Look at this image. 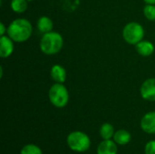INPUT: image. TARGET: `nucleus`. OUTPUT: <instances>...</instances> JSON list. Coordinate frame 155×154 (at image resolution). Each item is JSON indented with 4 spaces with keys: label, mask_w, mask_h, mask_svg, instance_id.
Listing matches in <instances>:
<instances>
[{
    "label": "nucleus",
    "mask_w": 155,
    "mask_h": 154,
    "mask_svg": "<svg viewBox=\"0 0 155 154\" xmlns=\"http://www.w3.org/2000/svg\"><path fill=\"white\" fill-rule=\"evenodd\" d=\"M50 76L54 83L64 84L67 77V72L63 65L55 64L50 69Z\"/></svg>",
    "instance_id": "9d476101"
},
{
    "label": "nucleus",
    "mask_w": 155,
    "mask_h": 154,
    "mask_svg": "<svg viewBox=\"0 0 155 154\" xmlns=\"http://www.w3.org/2000/svg\"><path fill=\"white\" fill-rule=\"evenodd\" d=\"M33 34V25L26 18H15L7 25L6 34L15 43H25Z\"/></svg>",
    "instance_id": "f257e3e1"
},
{
    "label": "nucleus",
    "mask_w": 155,
    "mask_h": 154,
    "mask_svg": "<svg viewBox=\"0 0 155 154\" xmlns=\"http://www.w3.org/2000/svg\"><path fill=\"white\" fill-rule=\"evenodd\" d=\"M143 15L149 21H155V5L145 4L143 7Z\"/></svg>",
    "instance_id": "f3484780"
},
{
    "label": "nucleus",
    "mask_w": 155,
    "mask_h": 154,
    "mask_svg": "<svg viewBox=\"0 0 155 154\" xmlns=\"http://www.w3.org/2000/svg\"><path fill=\"white\" fill-rule=\"evenodd\" d=\"M140 126L145 133L155 134V111L148 112L142 117Z\"/></svg>",
    "instance_id": "0eeeda50"
},
{
    "label": "nucleus",
    "mask_w": 155,
    "mask_h": 154,
    "mask_svg": "<svg viewBox=\"0 0 155 154\" xmlns=\"http://www.w3.org/2000/svg\"><path fill=\"white\" fill-rule=\"evenodd\" d=\"M144 154H155V140H151L145 144Z\"/></svg>",
    "instance_id": "a211bd4d"
},
{
    "label": "nucleus",
    "mask_w": 155,
    "mask_h": 154,
    "mask_svg": "<svg viewBox=\"0 0 155 154\" xmlns=\"http://www.w3.org/2000/svg\"><path fill=\"white\" fill-rule=\"evenodd\" d=\"M145 34V30L143 26L138 22H129L127 23L123 29L122 35L124 40L132 45H136L141 42Z\"/></svg>",
    "instance_id": "39448f33"
},
{
    "label": "nucleus",
    "mask_w": 155,
    "mask_h": 154,
    "mask_svg": "<svg viewBox=\"0 0 155 154\" xmlns=\"http://www.w3.org/2000/svg\"><path fill=\"white\" fill-rule=\"evenodd\" d=\"M15 50V42L7 35L0 36V57L5 59L10 57Z\"/></svg>",
    "instance_id": "6e6552de"
},
{
    "label": "nucleus",
    "mask_w": 155,
    "mask_h": 154,
    "mask_svg": "<svg viewBox=\"0 0 155 154\" xmlns=\"http://www.w3.org/2000/svg\"><path fill=\"white\" fill-rule=\"evenodd\" d=\"M97 154H117L118 153V145L116 143L112 140H103L97 146Z\"/></svg>",
    "instance_id": "1a4fd4ad"
},
{
    "label": "nucleus",
    "mask_w": 155,
    "mask_h": 154,
    "mask_svg": "<svg viewBox=\"0 0 155 154\" xmlns=\"http://www.w3.org/2000/svg\"><path fill=\"white\" fill-rule=\"evenodd\" d=\"M28 3L27 0H11L10 8L15 14H23L27 10Z\"/></svg>",
    "instance_id": "2eb2a0df"
},
{
    "label": "nucleus",
    "mask_w": 155,
    "mask_h": 154,
    "mask_svg": "<svg viewBox=\"0 0 155 154\" xmlns=\"http://www.w3.org/2000/svg\"><path fill=\"white\" fill-rule=\"evenodd\" d=\"M113 140L116 143L117 145L124 146L130 143L132 140V134L125 129H119L115 131Z\"/></svg>",
    "instance_id": "ddd939ff"
},
{
    "label": "nucleus",
    "mask_w": 155,
    "mask_h": 154,
    "mask_svg": "<svg viewBox=\"0 0 155 154\" xmlns=\"http://www.w3.org/2000/svg\"><path fill=\"white\" fill-rule=\"evenodd\" d=\"M39 47L41 52L46 55L57 54L64 47V37L55 31L44 34L40 39Z\"/></svg>",
    "instance_id": "f03ea898"
},
{
    "label": "nucleus",
    "mask_w": 155,
    "mask_h": 154,
    "mask_svg": "<svg viewBox=\"0 0 155 154\" xmlns=\"http://www.w3.org/2000/svg\"><path fill=\"white\" fill-rule=\"evenodd\" d=\"M3 74H4V69H3V65L0 66V78H3Z\"/></svg>",
    "instance_id": "412c9836"
},
{
    "label": "nucleus",
    "mask_w": 155,
    "mask_h": 154,
    "mask_svg": "<svg viewBox=\"0 0 155 154\" xmlns=\"http://www.w3.org/2000/svg\"><path fill=\"white\" fill-rule=\"evenodd\" d=\"M135 46V49H136V52L142 55V56H144V57H148L150 55H152L153 53H154L155 47L154 44L149 41V40H144L143 39L141 42H139Z\"/></svg>",
    "instance_id": "9b49d317"
},
{
    "label": "nucleus",
    "mask_w": 155,
    "mask_h": 154,
    "mask_svg": "<svg viewBox=\"0 0 155 154\" xmlns=\"http://www.w3.org/2000/svg\"><path fill=\"white\" fill-rule=\"evenodd\" d=\"M48 99L53 106L58 109L64 108L70 99L69 92L64 84L54 83L48 91Z\"/></svg>",
    "instance_id": "20e7f679"
},
{
    "label": "nucleus",
    "mask_w": 155,
    "mask_h": 154,
    "mask_svg": "<svg viewBox=\"0 0 155 154\" xmlns=\"http://www.w3.org/2000/svg\"><path fill=\"white\" fill-rule=\"evenodd\" d=\"M36 27H37L38 31L40 33H42L43 34L49 33V32L53 31V29H54L53 20L47 15H42L37 19Z\"/></svg>",
    "instance_id": "f8f14e48"
},
{
    "label": "nucleus",
    "mask_w": 155,
    "mask_h": 154,
    "mask_svg": "<svg viewBox=\"0 0 155 154\" xmlns=\"http://www.w3.org/2000/svg\"><path fill=\"white\" fill-rule=\"evenodd\" d=\"M142 98L148 102H155V78L146 79L140 87Z\"/></svg>",
    "instance_id": "423d86ee"
},
{
    "label": "nucleus",
    "mask_w": 155,
    "mask_h": 154,
    "mask_svg": "<svg viewBox=\"0 0 155 154\" xmlns=\"http://www.w3.org/2000/svg\"><path fill=\"white\" fill-rule=\"evenodd\" d=\"M7 33V26L5 25V24L3 22L0 23V36L2 35H5Z\"/></svg>",
    "instance_id": "6ab92c4d"
},
{
    "label": "nucleus",
    "mask_w": 155,
    "mask_h": 154,
    "mask_svg": "<svg viewBox=\"0 0 155 154\" xmlns=\"http://www.w3.org/2000/svg\"><path fill=\"white\" fill-rule=\"evenodd\" d=\"M145 4H151V5H155V0H143Z\"/></svg>",
    "instance_id": "aec40b11"
},
{
    "label": "nucleus",
    "mask_w": 155,
    "mask_h": 154,
    "mask_svg": "<svg viewBox=\"0 0 155 154\" xmlns=\"http://www.w3.org/2000/svg\"><path fill=\"white\" fill-rule=\"evenodd\" d=\"M20 154H43V151L36 144L29 143L21 149Z\"/></svg>",
    "instance_id": "dca6fc26"
},
{
    "label": "nucleus",
    "mask_w": 155,
    "mask_h": 154,
    "mask_svg": "<svg viewBox=\"0 0 155 154\" xmlns=\"http://www.w3.org/2000/svg\"><path fill=\"white\" fill-rule=\"evenodd\" d=\"M115 133V130L113 124L110 123H104L101 125L99 134L103 140H112Z\"/></svg>",
    "instance_id": "4468645a"
},
{
    "label": "nucleus",
    "mask_w": 155,
    "mask_h": 154,
    "mask_svg": "<svg viewBox=\"0 0 155 154\" xmlns=\"http://www.w3.org/2000/svg\"><path fill=\"white\" fill-rule=\"evenodd\" d=\"M28 2H32V1H34V0H27Z\"/></svg>",
    "instance_id": "4be33fe9"
},
{
    "label": "nucleus",
    "mask_w": 155,
    "mask_h": 154,
    "mask_svg": "<svg viewBox=\"0 0 155 154\" xmlns=\"http://www.w3.org/2000/svg\"><path fill=\"white\" fill-rule=\"evenodd\" d=\"M66 143L71 151L83 153L90 149L92 142L87 133L82 131H74L67 135Z\"/></svg>",
    "instance_id": "7ed1b4c3"
}]
</instances>
